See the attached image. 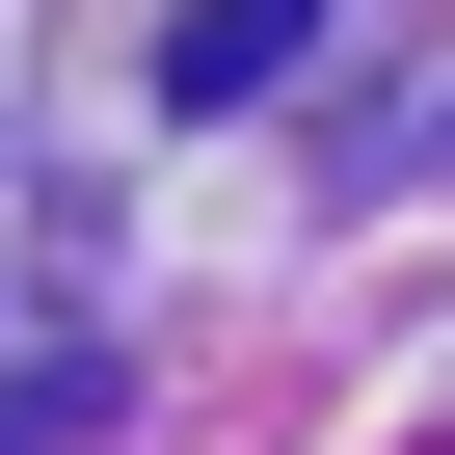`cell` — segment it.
Returning <instances> with one entry per match:
<instances>
[{
    "label": "cell",
    "instance_id": "1",
    "mask_svg": "<svg viewBox=\"0 0 455 455\" xmlns=\"http://www.w3.org/2000/svg\"><path fill=\"white\" fill-rule=\"evenodd\" d=\"M295 54H322V0H188V54H161V81H188V108H268Z\"/></svg>",
    "mask_w": 455,
    "mask_h": 455
}]
</instances>
